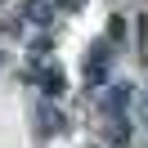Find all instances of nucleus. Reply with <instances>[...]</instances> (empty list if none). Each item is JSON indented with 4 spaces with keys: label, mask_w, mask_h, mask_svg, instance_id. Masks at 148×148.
I'll list each match as a JSON object with an SVG mask.
<instances>
[{
    "label": "nucleus",
    "mask_w": 148,
    "mask_h": 148,
    "mask_svg": "<svg viewBox=\"0 0 148 148\" xmlns=\"http://www.w3.org/2000/svg\"><path fill=\"white\" fill-rule=\"evenodd\" d=\"M27 14H32V18H49V5H45V0H32Z\"/></svg>",
    "instance_id": "f03ea898"
},
{
    "label": "nucleus",
    "mask_w": 148,
    "mask_h": 148,
    "mask_svg": "<svg viewBox=\"0 0 148 148\" xmlns=\"http://www.w3.org/2000/svg\"><path fill=\"white\" fill-rule=\"evenodd\" d=\"M85 67H90L85 76H90V81L99 85L103 76H108V45H99V49H94V58H85Z\"/></svg>",
    "instance_id": "f257e3e1"
}]
</instances>
